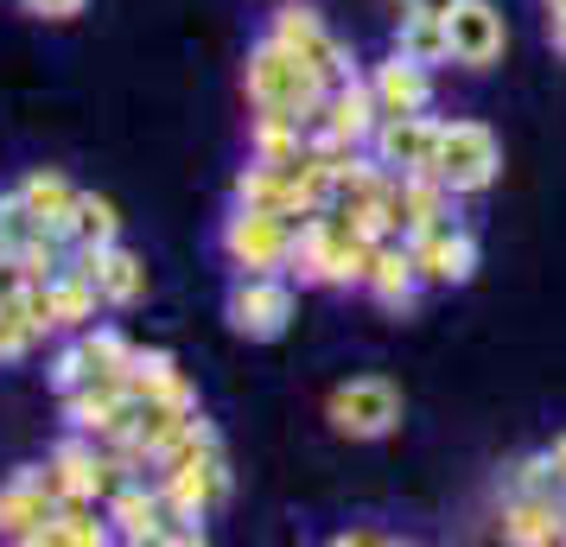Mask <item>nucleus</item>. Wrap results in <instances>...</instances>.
Wrapping results in <instances>:
<instances>
[{
	"mask_svg": "<svg viewBox=\"0 0 566 547\" xmlns=\"http://www.w3.org/2000/svg\"><path fill=\"white\" fill-rule=\"evenodd\" d=\"M325 96H332V83L318 77L306 57L286 52L274 32L249 52V103H255L261 115H286V122L306 128V122L325 115Z\"/></svg>",
	"mask_w": 566,
	"mask_h": 547,
	"instance_id": "1",
	"label": "nucleus"
},
{
	"mask_svg": "<svg viewBox=\"0 0 566 547\" xmlns=\"http://www.w3.org/2000/svg\"><path fill=\"white\" fill-rule=\"evenodd\" d=\"M503 535L510 541H566V516H560V503L554 496H515L510 509H503Z\"/></svg>",
	"mask_w": 566,
	"mask_h": 547,
	"instance_id": "17",
	"label": "nucleus"
},
{
	"mask_svg": "<svg viewBox=\"0 0 566 547\" xmlns=\"http://www.w3.org/2000/svg\"><path fill=\"white\" fill-rule=\"evenodd\" d=\"M83 274L96 281V293H103L108 306H134L140 293H147V267H140V255H128L122 242H103V249H83L77 261Z\"/></svg>",
	"mask_w": 566,
	"mask_h": 547,
	"instance_id": "12",
	"label": "nucleus"
},
{
	"mask_svg": "<svg viewBox=\"0 0 566 547\" xmlns=\"http://www.w3.org/2000/svg\"><path fill=\"white\" fill-rule=\"evenodd\" d=\"M369 140H376V166H388V172L413 179V172H433L439 122H427V108H420V115H382Z\"/></svg>",
	"mask_w": 566,
	"mask_h": 547,
	"instance_id": "6",
	"label": "nucleus"
},
{
	"mask_svg": "<svg viewBox=\"0 0 566 547\" xmlns=\"http://www.w3.org/2000/svg\"><path fill=\"white\" fill-rule=\"evenodd\" d=\"M27 13H39V20H71V13H83V0H20Z\"/></svg>",
	"mask_w": 566,
	"mask_h": 547,
	"instance_id": "29",
	"label": "nucleus"
},
{
	"mask_svg": "<svg viewBox=\"0 0 566 547\" xmlns=\"http://www.w3.org/2000/svg\"><path fill=\"white\" fill-rule=\"evenodd\" d=\"M115 235H122L115 204L96 198V191H77V210H71V242H77V249H103V242H115Z\"/></svg>",
	"mask_w": 566,
	"mask_h": 547,
	"instance_id": "21",
	"label": "nucleus"
},
{
	"mask_svg": "<svg viewBox=\"0 0 566 547\" xmlns=\"http://www.w3.org/2000/svg\"><path fill=\"white\" fill-rule=\"evenodd\" d=\"M413 281H420L413 249H388V242H376V261H369V281H363V287L376 293L382 306H408V299H413Z\"/></svg>",
	"mask_w": 566,
	"mask_h": 547,
	"instance_id": "18",
	"label": "nucleus"
},
{
	"mask_svg": "<svg viewBox=\"0 0 566 547\" xmlns=\"http://www.w3.org/2000/svg\"><path fill=\"white\" fill-rule=\"evenodd\" d=\"M96 281L83 274V267H57L52 281H45V306H52V325H83V318H96Z\"/></svg>",
	"mask_w": 566,
	"mask_h": 547,
	"instance_id": "19",
	"label": "nucleus"
},
{
	"mask_svg": "<svg viewBox=\"0 0 566 547\" xmlns=\"http://www.w3.org/2000/svg\"><path fill=\"white\" fill-rule=\"evenodd\" d=\"M83 382H90V350H83V344L57 350V357H52V389L71 395V389H83Z\"/></svg>",
	"mask_w": 566,
	"mask_h": 547,
	"instance_id": "27",
	"label": "nucleus"
},
{
	"mask_svg": "<svg viewBox=\"0 0 566 547\" xmlns=\"http://www.w3.org/2000/svg\"><path fill=\"white\" fill-rule=\"evenodd\" d=\"M45 484L57 491V503H90V496L108 491L115 477H108V459H96L83 440H64L52 459H45Z\"/></svg>",
	"mask_w": 566,
	"mask_h": 547,
	"instance_id": "11",
	"label": "nucleus"
},
{
	"mask_svg": "<svg viewBox=\"0 0 566 547\" xmlns=\"http://www.w3.org/2000/svg\"><path fill=\"white\" fill-rule=\"evenodd\" d=\"M547 459H554V484H566V433L554 440V452H547Z\"/></svg>",
	"mask_w": 566,
	"mask_h": 547,
	"instance_id": "31",
	"label": "nucleus"
},
{
	"mask_svg": "<svg viewBox=\"0 0 566 547\" xmlns=\"http://www.w3.org/2000/svg\"><path fill=\"white\" fill-rule=\"evenodd\" d=\"M503 166V147L484 122H439V154H433V179L446 191H484Z\"/></svg>",
	"mask_w": 566,
	"mask_h": 547,
	"instance_id": "2",
	"label": "nucleus"
},
{
	"mask_svg": "<svg viewBox=\"0 0 566 547\" xmlns=\"http://www.w3.org/2000/svg\"><path fill=\"white\" fill-rule=\"evenodd\" d=\"M108 535H115V528H108V522H96L90 509H83V503H64V509H57L52 541H71V547H103Z\"/></svg>",
	"mask_w": 566,
	"mask_h": 547,
	"instance_id": "25",
	"label": "nucleus"
},
{
	"mask_svg": "<svg viewBox=\"0 0 566 547\" xmlns=\"http://www.w3.org/2000/svg\"><path fill=\"white\" fill-rule=\"evenodd\" d=\"M39 287V281H32V267L20 255H7V249H0V299H20V293H32Z\"/></svg>",
	"mask_w": 566,
	"mask_h": 547,
	"instance_id": "28",
	"label": "nucleus"
},
{
	"mask_svg": "<svg viewBox=\"0 0 566 547\" xmlns=\"http://www.w3.org/2000/svg\"><path fill=\"white\" fill-rule=\"evenodd\" d=\"M32 235H45V230H39V217L27 210L20 191H7V198H0V249H7V255H20Z\"/></svg>",
	"mask_w": 566,
	"mask_h": 547,
	"instance_id": "24",
	"label": "nucleus"
},
{
	"mask_svg": "<svg viewBox=\"0 0 566 547\" xmlns=\"http://www.w3.org/2000/svg\"><path fill=\"white\" fill-rule=\"evenodd\" d=\"M20 198H27V210L39 217V230H52V235H71V210H77V185L64 179V172H32V179L20 185Z\"/></svg>",
	"mask_w": 566,
	"mask_h": 547,
	"instance_id": "16",
	"label": "nucleus"
},
{
	"mask_svg": "<svg viewBox=\"0 0 566 547\" xmlns=\"http://www.w3.org/2000/svg\"><path fill=\"white\" fill-rule=\"evenodd\" d=\"M286 318H293V293L274 274H242L230 293V325L242 338H281Z\"/></svg>",
	"mask_w": 566,
	"mask_h": 547,
	"instance_id": "8",
	"label": "nucleus"
},
{
	"mask_svg": "<svg viewBox=\"0 0 566 547\" xmlns=\"http://www.w3.org/2000/svg\"><path fill=\"white\" fill-rule=\"evenodd\" d=\"M395 420H401V389L382 376H357L332 395V427L350 440H382Z\"/></svg>",
	"mask_w": 566,
	"mask_h": 547,
	"instance_id": "5",
	"label": "nucleus"
},
{
	"mask_svg": "<svg viewBox=\"0 0 566 547\" xmlns=\"http://www.w3.org/2000/svg\"><path fill=\"white\" fill-rule=\"evenodd\" d=\"M376 122H382L376 90L350 77V83H337L332 96H325V122H318V128L332 134V140H344V147H357V140H369V134H376Z\"/></svg>",
	"mask_w": 566,
	"mask_h": 547,
	"instance_id": "13",
	"label": "nucleus"
},
{
	"mask_svg": "<svg viewBox=\"0 0 566 547\" xmlns=\"http://www.w3.org/2000/svg\"><path fill=\"white\" fill-rule=\"evenodd\" d=\"M39 338V318H32V299H0V364H20Z\"/></svg>",
	"mask_w": 566,
	"mask_h": 547,
	"instance_id": "23",
	"label": "nucleus"
},
{
	"mask_svg": "<svg viewBox=\"0 0 566 547\" xmlns=\"http://www.w3.org/2000/svg\"><path fill=\"white\" fill-rule=\"evenodd\" d=\"M223 255L242 267V274H274L293 261V230H286L281 210H235L230 230H223Z\"/></svg>",
	"mask_w": 566,
	"mask_h": 547,
	"instance_id": "3",
	"label": "nucleus"
},
{
	"mask_svg": "<svg viewBox=\"0 0 566 547\" xmlns=\"http://www.w3.org/2000/svg\"><path fill=\"white\" fill-rule=\"evenodd\" d=\"M446 27H452V57L459 64H471V71H484V64H496L503 57V13L490 7V0H459L452 13H446Z\"/></svg>",
	"mask_w": 566,
	"mask_h": 547,
	"instance_id": "9",
	"label": "nucleus"
},
{
	"mask_svg": "<svg viewBox=\"0 0 566 547\" xmlns=\"http://www.w3.org/2000/svg\"><path fill=\"white\" fill-rule=\"evenodd\" d=\"M108 522L122 541H159V491H140V484H122L108 496Z\"/></svg>",
	"mask_w": 566,
	"mask_h": 547,
	"instance_id": "20",
	"label": "nucleus"
},
{
	"mask_svg": "<svg viewBox=\"0 0 566 547\" xmlns=\"http://www.w3.org/2000/svg\"><path fill=\"white\" fill-rule=\"evenodd\" d=\"M57 491L45 484V465H27L13 484H0V535L7 541H52V528H57Z\"/></svg>",
	"mask_w": 566,
	"mask_h": 547,
	"instance_id": "4",
	"label": "nucleus"
},
{
	"mask_svg": "<svg viewBox=\"0 0 566 547\" xmlns=\"http://www.w3.org/2000/svg\"><path fill=\"white\" fill-rule=\"evenodd\" d=\"M547 7H554V13H566V0H547Z\"/></svg>",
	"mask_w": 566,
	"mask_h": 547,
	"instance_id": "33",
	"label": "nucleus"
},
{
	"mask_svg": "<svg viewBox=\"0 0 566 547\" xmlns=\"http://www.w3.org/2000/svg\"><path fill=\"white\" fill-rule=\"evenodd\" d=\"M554 45L566 52V13H554Z\"/></svg>",
	"mask_w": 566,
	"mask_h": 547,
	"instance_id": "32",
	"label": "nucleus"
},
{
	"mask_svg": "<svg viewBox=\"0 0 566 547\" xmlns=\"http://www.w3.org/2000/svg\"><path fill=\"white\" fill-rule=\"evenodd\" d=\"M369 90H376V103H382V115H420V108L433 103V83H427V64H413V57H388V64H376V77H369Z\"/></svg>",
	"mask_w": 566,
	"mask_h": 547,
	"instance_id": "14",
	"label": "nucleus"
},
{
	"mask_svg": "<svg viewBox=\"0 0 566 547\" xmlns=\"http://www.w3.org/2000/svg\"><path fill=\"white\" fill-rule=\"evenodd\" d=\"M274 39H281L293 57H306L332 90H337V83H350V57H344V45L325 32V20H318L312 7H286L281 20H274Z\"/></svg>",
	"mask_w": 566,
	"mask_h": 547,
	"instance_id": "7",
	"label": "nucleus"
},
{
	"mask_svg": "<svg viewBox=\"0 0 566 547\" xmlns=\"http://www.w3.org/2000/svg\"><path fill=\"white\" fill-rule=\"evenodd\" d=\"M128 389L140 401H172V408H198L191 382L179 376V364L166 350H134V369H128Z\"/></svg>",
	"mask_w": 566,
	"mask_h": 547,
	"instance_id": "15",
	"label": "nucleus"
},
{
	"mask_svg": "<svg viewBox=\"0 0 566 547\" xmlns=\"http://www.w3.org/2000/svg\"><path fill=\"white\" fill-rule=\"evenodd\" d=\"M560 516H566V503H560Z\"/></svg>",
	"mask_w": 566,
	"mask_h": 547,
	"instance_id": "34",
	"label": "nucleus"
},
{
	"mask_svg": "<svg viewBox=\"0 0 566 547\" xmlns=\"http://www.w3.org/2000/svg\"><path fill=\"white\" fill-rule=\"evenodd\" d=\"M83 350H90V376H128L134 369V350L115 338V332H90Z\"/></svg>",
	"mask_w": 566,
	"mask_h": 547,
	"instance_id": "26",
	"label": "nucleus"
},
{
	"mask_svg": "<svg viewBox=\"0 0 566 547\" xmlns=\"http://www.w3.org/2000/svg\"><path fill=\"white\" fill-rule=\"evenodd\" d=\"M413 249V267H420V281H439V287H459V281H471V267H478V242L464 230H427L408 242Z\"/></svg>",
	"mask_w": 566,
	"mask_h": 547,
	"instance_id": "10",
	"label": "nucleus"
},
{
	"mask_svg": "<svg viewBox=\"0 0 566 547\" xmlns=\"http://www.w3.org/2000/svg\"><path fill=\"white\" fill-rule=\"evenodd\" d=\"M452 7H459V0H408V13H433V20H446Z\"/></svg>",
	"mask_w": 566,
	"mask_h": 547,
	"instance_id": "30",
	"label": "nucleus"
},
{
	"mask_svg": "<svg viewBox=\"0 0 566 547\" xmlns=\"http://www.w3.org/2000/svg\"><path fill=\"white\" fill-rule=\"evenodd\" d=\"M395 52L413 57V64H439V57H452V27L433 20V13H408V27H401V45H395Z\"/></svg>",
	"mask_w": 566,
	"mask_h": 547,
	"instance_id": "22",
	"label": "nucleus"
}]
</instances>
